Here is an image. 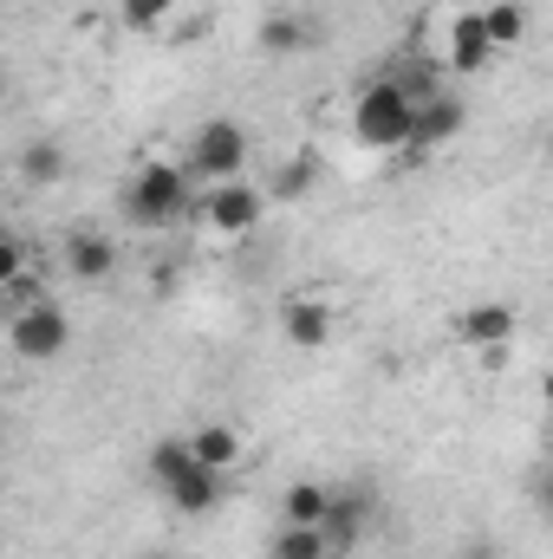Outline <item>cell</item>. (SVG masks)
Returning a JSON list of instances; mask_svg holds the SVG:
<instances>
[{"mask_svg":"<svg viewBox=\"0 0 553 559\" xmlns=\"http://www.w3.org/2000/svg\"><path fill=\"white\" fill-rule=\"evenodd\" d=\"M169 7H176V0H118V20H125L131 33H156V26L169 20Z\"/></svg>","mask_w":553,"mask_h":559,"instance_id":"cell-19","label":"cell"},{"mask_svg":"<svg viewBox=\"0 0 553 559\" xmlns=\"http://www.w3.org/2000/svg\"><path fill=\"white\" fill-rule=\"evenodd\" d=\"M150 481L169 495L176 514H209V508L222 501V468H202L183 436H163V442L150 449Z\"/></svg>","mask_w":553,"mask_h":559,"instance_id":"cell-1","label":"cell"},{"mask_svg":"<svg viewBox=\"0 0 553 559\" xmlns=\"http://www.w3.org/2000/svg\"><path fill=\"white\" fill-rule=\"evenodd\" d=\"M475 20H482V33H489V46H495V52L528 39V7H521V0H489Z\"/></svg>","mask_w":553,"mask_h":559,"instance_id":"cell-14","label":"cell"},{"mask_svg":"<svg viewBox=\"0 0 553 559\" xmlns=\"http://www.w3.org/2000/svg\"><path fill=\"white\" fill-rule=\"evenodd\" d=\"M365 521H372V501H365V488H332L326 495V514H319V540H326V554H352L358 540H365Z\"/></svg>","mask_w":553,"mask_h":559,"instance_id":"cell-7","label":"cell"},{"mask_svg":"<svg viewBox=\"0 0 553 559\" xmlns=\"http://www.w3.org/2000/svg\"><path fill=\"white\" fill-rule=\"evenodd\" d=\"M261 215H268V195L255 189V182H215L209 195H202V222L215 228V235H255L261 228Z\"/></svg>","mask_w":553,"mask_h":559,"instance_id":"cell-6","label":"cell"},{"mask_svg":"<svg viewBox=\"0 0 553 559\" xmlns=\"http://www.w3.org/2000/svg\"><path fill=\"white\" fill-rule=\"evenodd\" d=\"M183 169L189 176H209V182H235L248 169V131L235 118H209L196 131V143H189V163Z\"/></svg>","mask_w":553,"mask_h":559,"instance_id":"cell-4","label":"cell"},{"mask_svg":"<svg viewBox=\"0 0 553 559\" xmlns=\"http://www.w3.org/2000/svg\"><path fill=\"white\" fill-rule=\"evenodd\" d=\"M515 306H502V299H482V306H469L462 319H456V338L462 345H475V352H508L515 345Z\"/></svg>","mask_w":553,"mask_h":559,"instance_id":"cell-8","label":"cell"},{"mask_svg":"<svg viewBox=\"0 0 553 559\" xmlns=\"http://www.w3.org/2000/svg\"><path fill=\"white\" fill-rule=\"evenodd\" d=\"M306 189H313V163H306V156H299V163H280L274 195H286V202H293V195H306Z\"/></svg>","mask_w":553,"mask_h":559,"instance_id":"cell-20","label":"cell"},{"mask_svg":"<svg viewBox=\"0 0 553 559\" xmlns=\"http://www.w3.org/2000/svg\"><path fill=\"white\" fill-rule=\"evenodd\" d=\"M326 481H293L286 488V501H280V514H286V527H319V514H326Z\"/></svg>","mask_w":553,"mask_h":559,"instance_id":"cell-17","label":"cell"},{"mask_svg":"<svg viewBox=\"0 0 553 559\" xmlns=\"http://www.w3.org/2000/svg\"><path fill=\"white\" fill-rule=\"evenodd\" d=\"M66 267H72V280H85V286H105V280L118 274V248H111V235L79 228V235L66 241Z\"/></svg>","mask_w":553,"mask_h":559,"instance_id":"cell-11","label":"cell"},{"mask_svg":"<svg viewBox=\"0 0 553 559\" xmlns=\"http://www.w3.org/2000/svg\"><path fill=\"white\" fill-rule=\"evenodd\" d=\"M274 559H332V554H326V540H319V527H280V540H274Z\"/></svg>","mask_w":553,"mask_h":559,"instance_id":"cell-18","label":"cell"},{"mask_svg":"<svg viewBox=\"0 0 553 559\" xmlns=\"http://www.w3.org/2000/svg\"><path fill=\"white\" fill-rule=\"evenodd\" d=\"M489 59H495V46H489L482 20L475 13H456L449 20V72H482Z\"/></svg>","mask_w":553,"mask_h":559,"instance_id":"cell-13","label":"cell"},{"mask_svg":"<svg viewBox=\"0 0 553 559\" xmlns=\"http://www.w3.org/2000/svg\"><path fill=\"white\" fill-rule=\"evenodd\" d=\"M411 124H416V98L404 79H372L352 105V138L365 150H411Z\"/></svg>","mask_w":553,"mask_h":559,"instance_id":"cell-2","label":"cell"},{"mask_svg":"<svg viewBox=\"0 0 553 559\" xmlns=\"http://www.w3.org/2000/svg\"><path fill=\"white\" fill-rule=\"evenodd\" d=\"M20 176H26V182H39V189H52V182H66V150H59L52 138L26 143V150H20Z\"/></svg>","mask_w":553,"mask_h":559,"instance_id":"cell-16","label":"cell"},{"mask_svg":"<svg viewBox=\"0 0 553 559\" xmlns=\"http://www.w3.org/2000/svg\"><path fill=\"white\" fill-rule=\"evenodd\" d=\"M7 338H13V352H20L26 365H46V358H59V352L72 345V319H66L52 299H33V306H13Z\"/></svg>","mask_w":553,"mask_h":559,"instance_id":"cell-5","label":"cell"},{"mask_svg":"<svg viewBox=\"0 0 553 559\" xmlns=\"http://www.w3.org/2000/svg\"><path fill=\"white\" fill-rule=\"evenodd\" d=\"M143 559H163V554H143Z\"/></svg>","mask_w":553,"mask_h":559,"instance_id":"cell-22","label":"cell"},{"mask_svg":"<svg viewBox=\"0 0 553 559\" xmlns=\"http://www.w3.org/2000/svg\"><path fill=\"white\" fill-rule=\"evenodd\" d=\"M20 274H26V248L0 235V286H7V280H20Z\"/></svg>","mask_w":553,"mask_h":559,"instance_id":"cell-21","label":"cell"},{"mask_svg":"<svg viewBox=\"0 0 553 559\" xmlns=\"http://www.w3.org/2000/svg\"><path fill=\"white\" fill-rule=\"evenodd\" d=\"M462 98H449V92H430V98H416V124H411V143L416 150H443V143L462 131Z\"/></svg>","mask_w":553,"mask_h":559,"instance_id":"cell-10","label":"cell"},{"mask_svg":"<svg viewBox=\"0 0 553 559\" xmlns=\"http://www.w3.org/2000/svg\"><path fill=\"white\" fill-rule=\"evenodd\" d=\"M189 189H196V176L183 163H143L131 176V189H125V215L138 228H169V222L189 215V202H196Z\"/></svg>","mask_w":553,"mask_h":559,"instance_id":"cell-3","label":"cell"},{"mask_svg":"<svg viewBox=\"0 0 553 559\" xmlns=\"http://www.w3.org/2000/svg\"><path fill=\"white\" fill-rule=\"evenodd\" d=\"M280 332L299 345V352H319V345H332V332H339V319H332V306L326 299H286L280 306Z\"/></svg>","mask_w":553,"mask_h":559,"instance_id":"cell-9","label":"cell"},{"mask_svg":"<svg viewBox=\"0 0 553 559\" xmlns=\"http://www.w3.org/2000/svg\"><path fill=\"white\" fill-rule=\"evenodd\" d=\"M313 46V26H306V13H268L261 20V52H306Z\"/></svg>","mask_w":553,"mask_h":559,"instance_id":"cell-15","label":"cell"},{"mask_svg":"<svg viewBox=\"0 0 553 559\" xmlns=\"http://www.w3.org/2000/svg\"><path fill=\"white\" fill-rule=\"evenodd\" d=\"M183 442H189V455H196L202 468H222V475H228V468L242 462V449H248L235 423H202V429H189Z\"/></svg>","mask_w":553,"mask_h":559,"instance_id":"cell-12","label":"cell"}]
</instances>
